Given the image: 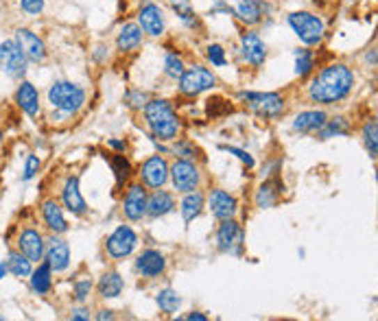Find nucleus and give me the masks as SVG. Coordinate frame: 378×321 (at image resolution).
<instances>
[{
    "label": "nucleus",
    "instance_id": "obj_1",
    "mask_svg": "<svg viewBox=\"0 0 378 321\" xmlns=\"http://www.w3.org/2000/svg\"><path fill=\"white\" fill-rule=\"evenodd\" d=\"M352 86H354V72L345 63H333V66L324 68L313 79L308 86V94L315 103L333 105L345 99L352 92Z\"/></svg>",
    "mask_w": 378,
    "mask_h": 321
},
{
    "label": "nucleus",
    "instance_id": "obj_2",
    "mask_svg": "<svg viewBox=\"0 0 378 321\" xmlns=\"http://www.w3.org/2000/svg\"><path fill=\"white\" fill-rule=\"evenodd\" d=\"M145 118L153 136L160 140H173L180 132L178 114L173 111L168 101H149L145 105Z\"/></svg>",
    "mask_w": 378,
    "mask_h": 321
},
{
    "label": "nucleus",
    "instance_id": "obj_3",
    "mask_svg": "<svg viewBox=\"0 0 378 321\" xmlns=\"http://www.w3.org/2000/svg\"><path fill=\"white\" fill-rule=\"evenodd\" d=\"M49 101L64 114H74V111L86 103V92L77 84L70 81H57L49 88Z\"/></svg>",
    "mask_w": 378,
    "mask_h": 321
},
{
    "label": "nucleus",
    "instance_id": "obj_4",
    "mask_svg": "<svg viewBox=\"0 0 378 321\" xmlns=\"http://www.w3.org/2000/svg\"><path fill=\"white\" fill-rule=\"evenodd\" d=\"M289 24L295 31V36L300 38L306 46L320 44L324 38V22L308 11H295L289 15Z\"/></svg>",
    "mask_w": 378,
    "mask_h": 321
},
{
    "label": "nucleus",
    "instance_id": "obj_5",
    "mask_svg": "<svg viewBox=\"0 0 378 321\" xmlns=\"http://www.w3.org/2000/svg\"><path fill=\"white\" fill-rule=\"evenodd\" d=\"M243 101H247L249 109L256 111L262 118H278L285 111V101L280 94L274 92H241Z\"/></svg>",
    "mask_w": 378,
    "mask_h": 321
},
{
    "label": "nucleus",
    "instance_id": "obj_6",
    "mask_svg": "<svg viewBox=\"0 0 378 321\" xmlns=\"http://www.w3.org/2000/svg\"><path fill=\"white\" fill-rule=\"evenodd\" d=\"M26 63L29 59L15 40H7L0 44V70L5 75H9L11 79H20L26 72Z\"/></svg>",
    "mask_w": 378,
    "mask_h": 321
},
{
    "label": "nucleus",
    "instance_id": "obj_7",
    "mask_svg": "<svg viewBox=\"0 0 378 321\" xmlns=\"http://www.w3.org/2000/svg\"><path fill=\"white\" fill-rule=\"evenodd\" d=\"M214 84H216L214 75L208 68H201V66L188 68L180 77V90H182V94H188V96L206 92V90L214 88Z\"/></svg>",
    "mask_w": 378,
    "mask_h": 321
},
{
    "label": "nucleus",
    "instance_id": "obj_8",
    "mask_svg": "<svg viewBox=\"0 0 378 321\" xmlns=\"http://www.w3.org/2000/svg\"><path fill=\"white\" fill-rule=\"evenodd\" d=\"M216 245L221 251L239 256L243 251V230L234 219L221 221V226L216 230Z\"/></svg>",
    "mask_w": 378,
    "mask_h": 321
},
{
    "label": "nucleus",
    "instance_id": "obj_9",
    "mask_svg": "<svg viewBox=\"0 0 378 321\" xmlns=\"http://www.w3.org/2000/svg\"><path fill=\"white\" fill-rule=\"evenodd\" d=\"M138 245V236L132 228L127 226H120L112 232V236L107 238V253L112 256V258H127V256L136 249Z\"/></svg>",
    "mask_w": 378,
    "mask_h": 321
},
{
    "label": "nucleus",
    "instance_id": "obj_10",
    "mask_svg": "<svg viewBox=\"0 0 378 321\" xmlns=\"http://www.w3.org/2000/svg\"><path fill=\"white\" fill-rule=\"evenodd\" d=\"M168 175L173 180V186L180 192H191V190H197L199 186V171L193 162H188V159H178L175 164L168 169Z\"/></svg>",
    "mask_w": 378,
    "mask_h": 321
},
{
    "label": "nucleus",
    "instance_id": "obj_11",
    "mask_svg": "<svg viewBox=\"0 0 378 321\" xmlns=\"http://www.w3.org/2000/svg\"><path fill=\"white\" fill-rule=\"evenodd\" d=\"M15 42H18V46L22 48V53L26 55L29 61H44L46 59V46L42 42V38H38L33 31L29 29H18L15 31Z\"/></svg>",
    "mask_w": 378,
    "mask_h": 321
},
{
    "label": "nucleus",
    "instance_id": "obj_12",
    "mask_svg": "<svg viewBox=\"0 0 378 321\" xmlns=\"http://www.w3.org/2000/svg\"><path fill=\"white\" fill-rule=\"evenodd\" d=\"M123 212L129 221H140L147 214V192L140 184H134L123 201Z\"/></svg>",
    "mask_w": 378,
    "mask_h": 321
},
{
    "label": "nucleus",
    "instance_id": "obj_13",
    "mask_svg": "<svg viewBox=\"0 0 378 321\" xmlns=\"http://www.w3.org/2000/svg\"><path fill=\"white\" fill-rule=\"evenodd\" d=\"M140 175H143V182L149 188H162L166 184V180H168V164H166V159L160 157V155L149 157L147 162L143 164V171H140Z\"/></svg>",
    "mask_w": 378,
    "mask_h": 321
},
{
    "label": "nucleus",
    "instance_id": "obj_14",
    "mask_svg": "<svg viewBox=\"0 0 378 321\" xmlns=\"http://www.w3.org/2000/svg\"><path fill=\"white\" fill-rule=\"evenodd\" d=\"M138 26L145 31V33L157 38L164 33V15H162V9L157 5H147L140 9V15H138Z\"/></svg>",
    "mask_w": 378,
    "mask_h": 321
},
{
    "label": "nucleus",
    "instance_id": "obj_15",
    "mask_svg": "<svg viewBox=\"0 0 378 321\" xmlns=\"http://www.w3.org/2000/svg\"><path fill=\"white\" fill-rule=\"evenodd\" d=\"M208 203H210L212 217L219 221L234 219V214H236V199L232 195H228L226 190H212Z\"/></svg>",
    "mask_w": 378,
    "mask_h": 321
},
{
    "label": "nucleus",
    "instance_id": "obj_16",
    "mask_svg": "<svg viewBox=\"0 0 378 321\" xmlns=\"http://www.w3.org/2000/svg\"><path fill=\"white\" fill-rule=\"evenodd\" d=\"M20 253H24L31 263H38L44 258V238L36 230H24L18 238Z\"/></svg>",
    "mask_w": 378,
    "mask_h": 321
},
{
    "label": "nucleus",
    "instance_id": "obj_17",
    "mask_svg": "<svg viewBox=\"0 0 378 321\" xmlns=\"http://www.w3.org/2000/svg\"><path fill=\"white\" fill-rule=\"evenodd\" d=\"M166 267V260H164V256L160 251H155V249H147L138 256V260H136V269L143 274L145 278H155V276H160L162 271Z\"/></svg>",
    "mask_w": 378,
    "mask_h": 321
},
{
    "label": "nucleus",
    "instance_id": "obj_18",
    "mask_svg": "<svg viewBox=\"0 0 378 321\" xmlns=\"http://www.w3.org/2000/svg\"><path fill=\"white\" fill-rule=\"evenodd\" d=\"M241 44H243V57L251 63V66H262L267 59V48H265L260 36L254 33V31H249V33L243 36Z\"/></svg>",
    "mask_w": 378,
    "mask_h": 321
},
{
    "label": "nucleus",
    "instance_id": "obj_19",
    "mask_svg": "<svg viewBox=\"0 0 378 321\" xmlns=\"http://www.w3.org/2000/svg\"><path fill=\"white\" fill-rule=\"evenodd\" d=\"M46 263L51 265L53 271H64L70 263V247L66 240L61 238H51V245L46 249Z\"/></svg>",
    "mask_w": 378,
    "mask_h": 321
},
{
    "label": "nucleus",
    "instance_id": "obj_20",
    "mask_svg": "<svg viewBox=\"0 0 378 321\" xmlns=\"http://www.w3.org/2000/svg\"><path fill=\"white\" fill-rule=\"evenodd\" d=\"M15 103H18L31 118L38 116V111H40V94L33 88V84L22 81L18 86V90H15Z\"/></svg>",
    "mask_w": 378,
    "mask_h": 321
},
{
    "label": "nucleus",
    "instance_id": "obj_21",
    "mask_svg": "<svg viewBox=\"0 0 378 321\" xmlns=\"http://www.w3.org/2000/svg\"><path fill=\"white\" fill-rule=\"evenodd\" d=\"M61 197H64V205L68 208V212L84 214L88 210L86 199L81 197V190H79V180L77 178L66 180V186H64V192H61Z\"/></svg>",
    "mask_w": 378,
    "mask_h": 321
},
{
    "label": "nucleus",
    "instance_id": "obj_22",
    "mask_svg": "<svg viewBox=\"0 0 378 321\" xmlns=\"http://www.w3.org/2000/svg\"><path fill=\"white\" fill-rule=\"evenodd\" d=\"M42 217H44L46 228L53 230L55 234H64L68 230V223H66L64 214H61V208L53 199L42 203Z\"/></svg>",
    "mask_w": 378,
    "mask_h": 321
},
{
    "label": "nucleus",
    "instance_id": "obj_23",
    "mask_svg": "<svg viewBox=\"0 0 378 321\" xmlns=\"http://www.w3.org/2000/svg\"><path fill=\"white\" fill-rule=\"evenodd\" d=\"M324 123H326V114H324V111H317V109L302 111V114L295 116L293 130H295V132H302V134H313V132H317Z\"/></svg>",
    "mask_w": 378,
    "mask_h": 321
},
{
    "label": "nucleus",
    "instance_id": "obj_24",
    "mask_svg": "<svg viewBox=\"0 0 378 321\" xmlns=\"http://www.w3.org/2000/svg\"><path fill=\"white\" fill-rule=\"evenodd\" d=\"M173 208H175V201H173V197L164 190H155L153 195L147 199V214L153 219L168 214Z\"/></svg>",
    "mask_w": 378,
    "mask_h": 321
},
{
    "label": "nucleus",
    "instance_id": "obj_25",
    "mask_svg": "<svg viewBox=\"0 0 378 321\" xmlns=\"http://www.w3.org/2000/svg\"><path fill=\"white\" fill-rule=\"evenodd\" d=\"M140 42H143V29H140L138 24L129 22V24H125L120 29V33H118V51L123 53H129L134 51V48L140 46Z\"/></svg>",
    "mask_w": 378,
    "mask_h": 321
},
{
    "label": "nucleus",
    "instance_id": "obj_26",
    "mask_svg": "<svg viewBox=\"0 0 378 321\" xmlns=\"http://www.w3.org/2000/svg\"><path fill=\"white\" fill-rule=\"evenodd\" d=\"M51 274L53 269L49 263H42L36 271H31V286L38 295H46L51 291Z\"/></svg>",
    "mask_w": 378,
    "mask_h": 321
},
{
    "label": "nucleus",
    "instance_id": "obj_27",
    "mask_svg": "<svg viewBox=\"0 0 378 321\" xmlns=\"http://www.w3.org/2000/svg\"><path fill=\"white\" fill-rule=\"evenodd\" d=\"M123 291V278L116 271H109L99 280V293L101 297H118Z\"/></svg>",
    "mask_w": 378,
    "mask_h": 321
},
{
    "label": "nucleus",
    "instance_id": "obj_28",
    "mask_svg": "<svg viewBox=\"0 0 378 321\" xmlns=\"http://www.w3.org/2000/svg\"><path fill=\"white\" fill-rule=\"evenodd\" d=\"M201 208H203V195H201V192H193L191 190L184 197V201H182V217H184V221L191 223L195 217H199Z\"/></svg>",
    "mask_w": 378,
    "mask_h": 321
},
{
    "label": "nucleus",
    "instance_id": "obj_29",
    "mask_svg": "<svg viewBox=\"0 0 378 321\" xmlns=\"http://www.w3.org/2000/svg\"><path fill=\"white\" fill-rule=\"evenodd\" d=\"M320 138L326 140V138H333V136H345L350 132V123L345 120L343 116H337L333 120H326L322 127H320Z\"/></svg>",
    "mask_w": 378,
    "mask_h": 321
},
{
    "label": "nucleus",
    "instance_id": "obj_30",
    "mask_svg": "<svg viewBox=\"0 0 378 321\" xmlns=\"http://www.w3.org/2000/svg\"><path fill=\"white\" fill-rule=\"evenodd\" d=\"M236 15H239L245 24H256L260 20V3H256V0H239Z\"/></svg>",
    "mask_w": 378,
    "mask_h": 321
},
{
    "label": "nucleus",
    "instance_id": "obj_31",
    "mask_svg": "<svg viewBox=\"0 0 378 321\" xmlns=\"http://www.w3.org/2000/svg\"><path fill=\"white\" fill-rule=\"evenodd\" d=\"M7 269L15 278H26V276H31V271H33L31 260L26 258L24 253H11L9 260H7Z\"/></svg>",
    "mask_w": 378,
    "mask_h": 321
},
{
    "label": "nucleus",
    "instance_id": "obj_32",
    "mask_svg": "<svg viewBox=\"0 0 378 321\" xmlns=\"http://www.w3.org/2000/svg\"><path fill=\"white\" fill-rule=\"evenodd\" d=\"M157 304H160V308L164 313H178L180 306H182V297L175 293V291H171V288H164V291L157 293Z\"/></svg>",
    "mask_w": 378,
    "mask_h": 321
},
{
    "label": "nucleus",
    "instance_id": "obj_33",
    "mask_svg": "<svg viewBox=\"0 0 378 321\" xmlns=\"http://www.w3.org/2000/svg\"><path fill=\"white\" fill-rule=\"evenodd\" d=\"M313 66H315L313 53L306 51V48H297L295 51V72L300 77H306L313 72Z\"/></svg>",
    "mask_w": 378,
    "mask_h": 321
},
{
    "label": "nucleus",
    "instance_id": "obj_34",
    "mask_svg": "<svg viewBox=\"0 0 378 321\" xmlns=\"http://www.w3.org/2000/svg\"><path fill=\"white\" fill-rule=\"evenodd\" d=\"M363 142H365V149H368L370 157H376V153H378V125H376V120H370L363 127Z\"/></svg>",
    "mask_w": 378,
    "mask_h": 321
},
{
    "label": "nucleus",
    "instance_id": "obj_35",
    "mask_svg": "<svg viewBox=\"0 0 378 321\" xmlns=\"http://www.w3.org/2000/svg\"><path fill=\"white\" fill-rule=\"evenodd\" d=\"M276 199H278V190H276V186L274 184H262L260 186V190H258V195H256V203H258V208H271L274 203H276Z\"/></svg>",
    "mask_w": 378,
    "mask_h": 321
},
{
    "label": "nucleus",
    "instance_id": "obj_36",
    "mask_svg": "<svg viewBox=\"0 0 378 321\" xmlns=\"http://www.w3.org/2000/svg\"><path fill=\"white\" fill-rule=\"evenodd\" d=\"M164 70H166V75L168 77H173V79H178V77H182V72H184V63H182V59L178 57V55H166V59H164Z\"/></svg>",
    "mask_w": 378,
    "mask_h": 321
},
{
    "label": "nucleus",
    "instance_id": "obj_37",
    "mask_svg": "<svg viewBox=\"0 0 378 321\" xmlns=\"http://www.w3.org/2000/svg\"><path fill=\"white\" fill-rule=\"evenodd\" d=\"M208 59L214 63V66H226V51L219 44L208 46Z\"/></svg>",
    "mask_w": 378,
    "mask_h": 321
},
{
    "label": "nucleus",
    "instance_id": "obj_38",
    "mask_svg": "<svg viewBox=\"0 0 378 321\" xmlns=\"http://www.w3.org/2000/svg\"><path fill=\"white\" fill-rule=\"evenodd\" d=\"M38 169H40V159H38V155H29V157H26V166H24L22 180H24V182L33 180V178H36V173H38Z\"/></svg>",
    "mask_w": 378,
    "mask_h": 321
},
{
    "label": "nucleus",
    "instance_id": "obj_39",
    "mask_svg": "<svg viewBox=\"0 0 378 321\" xmlns=\"http://www.w3.org/2000/svg\"><path fill=\"white\" fill-rule=\"evenodd\" d=\"M20 7L31 15H38L44 11V0H20Z\"/></svg>",
    "mask_w": 378,
    "mask_h": 321
},
{
    "label": "nucleus",
    "instance_id": "obj_40",
    "mask_svg": "<svg viewBox=\"0 0 378 321\" xmlns=\"http://www.w3.org/2000/svg\"><path fill=\"white\" fill-rule=\"evenodd\" d=\"M112 164H114V171H116V175H118V180L127 178V175H129V162H127V159H125L123 155H116Z\"/></svg>",
    "mask_w": 378,
    "mask_h": 321
},
{
    "label": "nucleus",
    "instance_id": "obj_41",
    "mask_svg": "<svg viewBox=\"0 0 378 321\" xmlns=\"http://www.w3.org/2000/svg\"><path fill=\"white\" fill-rule=\"evenodd\" d=\"M90 288H92V282H90V280L77 282V284H74V297H77L79 302H84V299L90 295Z\"/></svg>",
    "mask_w": 378,
    "mask_h": 321
},
{
    "label": "nucleus",
    "instance_id": "obj_42",
    "mask_svg": "<svg viewBox=\"0 0 378 321\" xmlns=\"http://www.w3.org/2000/svg\"><path fill=\"white\" fill-rule=\"evenodd\" d=\"M223 151H228V153H232V155H236L241 159L243 164H247V166H254V157H251L249 153H245V151H241V149H236V147H221Z\"/></svg>",
    "mask_w": 378,
    "mask_h": 321
},
{
    "label": "nucleus",
    "instance_id": "obj_43",
    "mask_svg": "<svg viewBox=\"0 0 378 321\" xmlns=\"http://www.w3.org/2000/svg\"><path fill=\"white\" fill-rule=\"evenodd\" d=\"M173 151L180 153V155H184V157H193V155H195V151H193L191 144H184V142L175 144V149H173Z\"/></svg>",
    "mask_w": 378,
    "mask_h": 321
},
{
    "label": "nucleus",
    "instance_id": "obj_44",
    "mask_svg": "<svg viewBox=\"0 0 378 321\" xmlns=\"http://www.w3.org/2000/svg\"><path fill=\"white\" fill-rule=\"evenodd\" d=\"M173 9H175V11L180 13V18H182V20H191V18H193V11L188 9V7H184V5H178V3H175V5H173Z\"/></svg>",
    "mask_w": 378,
    "mask_h": 321
},
{
    "label": "nucleus",
    "instance_id": "obj_45",
    "mask_svg": "<svg viewBox=\"0 0 378 321\" xmlns=\"http://www.w3.org/2000/svg\"><path fill=\"white\" fill-rule=\"evenodd\" d=\"M72 319H74V321H88L90 315H86V311H74V313H72Z\"/></svg>",
    "mask_w": 378,
    "mask_h": 321
},
{
    "label": "nucleus",
    "instance_id": "obj_46",
    "mask_svg": "<svg viewBox=\"0 0 378 321\" xmlns=\"http://www.w3.org/2000/svg\"><path fill=\"white\" fill-rule=\"evenodd\" d=\"M188 319H191V321H195V319H197V321H206L208 317L201 315V313H193V315H188Z\"/></svg>",
    "mask_w": 378,
    "mask_h": 321
},
{
    "label": "nucleus",
    "instance_id": "obj_47",
    "mask_svg": "<svg viewBox=\"0 0 378 321\" xmlns=\"http://www.w3.org/2000/svg\"><path fill=\"white\" fill-rule=\"evenodd\" d=\"M7 271H9V269H7V263H3V265H0V280L5 278V274H7Z\"/></svg>",
    "mask_w": 378,
    "mask_h": 321
},
{
    "label": "nucleus",
    "instance_id": "obj_48",
    "mask_svg": "<svg viewBox=\"0 0 378 321\" xmlns=\"http://www.w3.org/2000/svg\"><path fill=\"white\" fill-rule=\"evenodd\" d=\"M109 144H112V147H114V149H118V151H120V149H125V144H123V142H118V140H112Z\"/></svg>",
    "mask_w": 378,
    "mask_h": 321
},
{
    "label": "nucleus",
    "instance_id": "obj_49",
    "mask_svg": "<svg viewBox=\"0 0 378 321\" xmlns=\"http://www.w3.org/2000/svg\"><path fill=\"white\" fill-rule=\"evenodd\" d=\"M99 319H112V311H101Z\"/></svg>",
    "mask_w": 378,
    "mask_h": 321
},
{
    "label": "nucleus",
    "instance_id": "obj_50",
    "mask_svg": "<svg viewBox=\"0 0 378 321\" xmlns=\"http://www.w3.org/2000/svg\"><path fill=\"white\" fill-rule=\"evenodd\" d=\"M184 3H186V0H184Z\"/></svg>",
    "mask_w": 378,
    "mask_h": 321
}]
</instances>
